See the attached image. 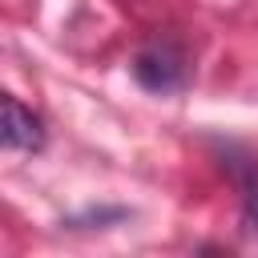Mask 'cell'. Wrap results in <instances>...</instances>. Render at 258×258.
Wrapping results in <instances>:
<instances>
[{"label":"cell","instance_id":"1","mask_svg":"<svg viewBox=\"0 0 258 258\" xmlns=\"http://www.w3.org/2000/svg\"><path fill=\"white\" fill-rule=\"evenodd\" d=\"M133 77H137V85L149 89V93H177V89L185 85V56H181L177 44L157 40V44H149L145 52H137Z\"/></svg>","mask_w":258,"mask_h":258},{"label":"cell","instance_id":"2","mask_svg":"<svg viewBox=\"0 0 258 258\" xmlns=\"http://www.w3.org/2000/svg\"><path fill=\"white\" fill-rule=\"evenodd\" d=\"M4 149H24V153H36L44 149V121L24 109L16 97H4Z\"/></svg>","mask_w":258,"mask_h":258},{"label":"cell","instance_id":"3","mask_svg":"<svg viewBox=\"0 0 258 258\" xmlns=\"http://www.w3.org/2000/svg\"><path fill=\"white\" fill-rule=\"evenodd\" d=\"M238 185H242V226L246 234H258V161L238 173Z\"/></svg>","mask_w":258,"mask_h":258}]
</instances>
